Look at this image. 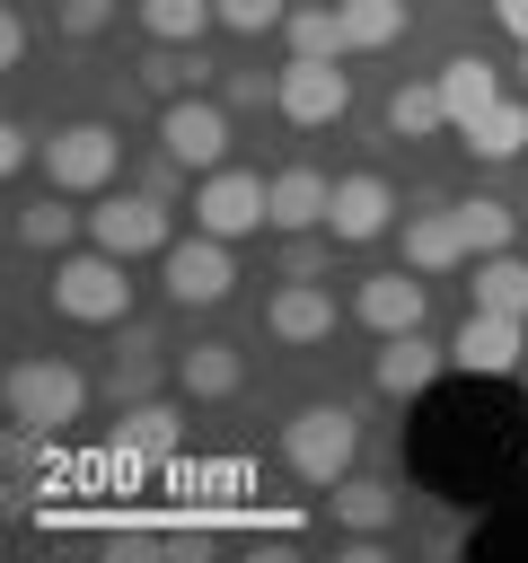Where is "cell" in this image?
Wrapping results in <instances>:
<instances>
[{
  "label": "cell",
  "mask_w": 528,
  "mask_h": 563,
  "mask_svg": "<svg viewBox=\"0 0 528 563\" xmlns=\"http://www.w3.org/2000/svg\"><path fill=\"white\" fill-rule=\"evenodd\" d=\"M396 220H405V194H396L378 167L334 176V211H326V229H334L343 246H378V238H396Z\"/></svg>",
  "instance_id": "cell-15"
},
{
  "label": "cell",
  "mask_w": 528,
  "mask_h": 563,
  "mask_svg": "<svg viewBox=\"0 0 528 563\" xmlns=\"http://www.w3.org/2000/svg\"><path fill=\"white\" fill-rule=\"evenodd\" d=\"M158 378H176V369H158V334L132 325V334L114 343V361H106V396H114V405H141Z\"/></svg>",
  "instance_id": "cell-25"
},
{
  "label": "cell",
  "mask_w": 528,
  "mask_h": 563,
  "mask_svg": "<svg viewBox=\"0 0 528 563\" xmlns=\"http://www.w3.org/2000/svg\"><path fill=\"white\" fill-rule=\"evenodd\" d=\"M194 229H211V238H264L273 229V176L264 167H211V176H194Z\"/></svg>",
  "instance_id": "cell-9"
},
{
  "label": "cell",
  "mask_w": 528,
  "mask_h": 563,
  "mask_svg": "<svg viewBox=\"0 0 528 563\" xmlns=\"http://www.w3.org/2000/svg\"><path fill=\"white\" fill-rule=\"evenodd\" d=\"M282 18H290V0H220V26L229 35H255V44L282 35Z\"/></svg>",
  "instance_id": "cell-32"
},
{
  "label": "cell",
  "mask_w": 528,
  "mask_h": 563,
  "mask_svg": "<svg viewBox=\"0 0 528 563\" xmlns=\"http://www.w3.org/2000/svg\"><path fill=\"white\" fill-rule=\"evenodd\" d=\"M334 246H343L334 229H290V238L273 246V282H317V273L334 264Z\"/></svg>",
  "instance_id": "cell-30"
},
{
  "label": "cell",
  "mask_w": 528,
  "mask_h": 563,
  "mask_svg": "<svg viewBox=\"0 0 528 563\" xmlns=\"http://www.w3.org/2000/svg\"><path fill=\"white\" fill-rule=\"evenodd\" d=\"M334 9H343V53H396L414 26L405 0H334Z\"/></svg>",
  "instance_id": "cell-24"
},
{
  "label": "cell",
  "mask_w": 528,
  "mask_h": 563,
  "mask_svg": "<svg viewBox=\"0 0 528 563\" xmlns=\"http://www.w3.org/2000/svg\"><path fill=\"white\" fill-rule=\"evenodd\" d=\"M343 317H352V299H334L326 282H273L264 308H255L264 343H282V352H317V343H334Z\"/></svg>",
  "instance_id": "cell-11"
},
{
  "label": "cell",
  "mask_w": 528,
  "mask_h": 563,
  "mask_svg": "<svg viewBox=\"0 0 528 563\" xmlns=\"http://www.w3.org/2000/svg\"><path fill=\"white\" fill-rule=\"evenodd\" d=\"M35 158H44V132H35L26 114H9V123H0V167L26 185V176H35Z\"/></svg>",
  "instance_id": "cell-33"
},
{
  "label": "cell",
  "mask_w": 528,
  "mask_h": 563,
  "mask_svg": "<svg viewBox=\"0 0 528 563\" xmlns=\"http://www.w3.org/2000/svg\"><path fill=\"white\" fill-rule=\"evenodd\" d=\"M440 369H449V343H431L422 325H414V334H378V352H370V387H378L387 405H414Z\"/></svg>",
  "instance_id": "cell-17"
},
{
  "label": "cell",
  "mask_w": 528,
  "mask_h": 563,
  "mask_svg": "<svg viewBox=\"0 0 528 563\" xmlns=\"http://www.w3.org/2000/svg\"><path fill=\"white\" fill-rule=\"evenodd\" d=\"M458 141H466V158H484V167H510V158L528 150V97H502V106H484V114H475Z\"/></svg>",
  "instance_id": "cell-23"
},
{
  "label": "cell",
  "mask_w": 528,
  "mask_h": 563,
  "mask_svg": "<svg viewBox=\"0 0 528 563\" xmlns=\"http://www.w3.org/2000/svg\"><path fill=\"white\" fill-rule=\"evenodd\" d=\"M317 528H326L334 545H378V537L405 528V484L352 466V475H334V484L317 493Z\"/></svg>",
  "instance_id": "cell-8"
},
{
  "label": "cell",
  "mask_w": 528,
  "mask_h": 563,
  "mask_svg": "<svg viewBox=\"0 0 528 563\" xmlns=\"http://www.w3.org/2000/svg\"><path fill=\"white\" fill-rule=\"evenodd\" d=\"M35 176H44V185H62V194H79V202H97V194H114V185H123V132H114L106 114H70V123H53V132H44Z\"/></svg>",
  "instance_id": "cell-4"
},
{
  "label": "cell",
  "mask_w": 528,
  "mask_h": 563,
  "mask_svg": "<svg viewBox=\"0 0 528 563\" xmlns=\"http://www.w3.org/2000/svg\"><path fill=\"white\" fill-rule=\"evenodd\" d=\"M88 246H106V255H123V264L167 255V246H176V202H158V194H141V185H114V194L88 202Z\"/></svg>",
  "instance_id": "cell-7"
},
{
  "label": "cell",
  "mask_w": 528,
  "mask_h": 563,
  "mask_svg": "<svg viewBox=\"0 0 528 563\" xmlns=\"http://www.w3.org/2000/svg\"><path fill=\"white\" fill-rule=\"evenodd\" d=\"M282 53H290V62H343V9H334V0H290Z\"/></svg>",
  "instance_id": "cell-22"
},
{
  "label": "cell",
  "mask_w": 528,
  "mask_h": 563,
  "mask_svg": "<svg viewBox=\"0 0 528 563\" xmlns=\"http://www.w3.org/2000/svg\"><path fill=\"white\" fill-rule=\"evenodd\" d=\"M282 466H290L308 493H326L334 475H352V466H361V405H343V396L290 405V413H282Z\"/></svg>",
  "instance_id": "cell-2"
},
{
  "label": "cell",
  "mask_w": 528,
  "mask_h": 563,
  "mask_svg": "<svg viewBox=\"0 0 528 563\" xmlns=\"http://www.w3.org/2000/svg\"><path fill=\"white\" fill-rule=\"evenodd\" d=\"M167 369H176L167 387H176L185 405H229V396L246 387V352H238L229 334H194V343H185Z\"/></svg>",
  "instance_id": "cell-16"
},
{
  "label": "cell",
  "mask_w": 528,
  "mask_h": 563,
  "mask_svg": "<svg viewBox=\"0 0 528 563\" xmlns=\"http://www.w3.org/2000/svg\"><path fill=\"white\" fill-rule=\"evenodd\" d=\"M378 114H387V132H396V141H431V132H449V97H440V70H414V79H396Z\"/></svg>",
  "instance_id": "cell-21"
},
{
  "label": "cell",
  "mask_w": 528,
  "mask_h": 563,
  "mask_svg": "<svg viewBox=\"0 0 528 563\" xmlns=\"http://www.w3.org/2000/svg\"><path fill=\"white\" fill-rule=\"evenodd\" d=\"M114 440H123V449H141V457H167V449L185 440V413H176L167 396H141V405H114Z\"/></svg>",
  "instance_id": "cell-26"
},
{
  "label": "cell",
  "mask_w": 528,
  "mask_h": 563,
  "mask_svg": "<svg viewBox=\"0 0 528 563\" xmlns=\"http://www.w3.org/2000/svg\"><path fill=\"white\" fill-rule=\"evenodd\" d=\"M150 132H158V150H167L185 176H211V167H229V150H238V114H229L211 88H185V97H167Z\"/></svg>",
  "instance_id": "cell-6"
},
{
  "label": "cell",
  "mask_w": 528,
  "mask_h": 563,
  "mask_svg": "<svg viewBox=\"0 0 528 563\" xmlns=\"http://www.w3.org/2000/svg\"><path fill=\"white\" fill-rule=\"evenodd\" d=\"M9 246L35 255V264L88 246V211H79V194H62V185H44V176L18 185V194H9Z\"/></svg>",
  "instance_id": "cell-10"
},
{
  "label": "cell",
  "mask_w": 528,
  "mask_h": 563,
  "mask_svg": "<svg viewBox=\"0 0 528 563\" xmlns=\"http://www.w3.org/2000/svg\"><path fill=\"white\" fill-rule=\"evenodd\" d=\"M458 211V229H466V255H502L510 238H519V211L502 202V194H466V202H449Z\"/></svg>",
  "instance_id": "cell-29"
},
{
  "label": "cell",
  "mask_w": 528,
  "mask_h": 563,
  "mask_svg": "<svg viewBox=\"0 0 528 563\" xmlns=\"http://www.w3.org/2000/svg\"><path fill=\"white\" fill-rule=\"evenodd\" d=\"M466 308H502V317H528V255H475V282H466Z\"/></svg>",
  "instance_id": "cell-27"
},
{
  "label": "cell",
  "mask_w": 528,
  "mask_h": 563,
  "mask_svg": "<svg viewBox=\"0 0 528 563\" xmlns=\"http://www.w3.org/2000/svg\"><path fill=\"white\" fill-rule=\"evenodd\" d=\"M326 211H334V176L326 167H273V238H290V229H326Z\"/></svg>",
  "instance_id": "cell-19"
},
{
  "label": "cell",
  "mask_w": 528,
  "mask_h": 563,
  "mask_svg": "<svg viewBox=\"0 0 528 563\" xmlns=\"http://www.w3.org/2000/svg\"><path fill=\"white\" fill-rule=\"evenodd\" d=\"M449 369H475V378H519V369H528V317L466 308V317H458V334H449Z\"/></svg>",
  "instance_id": "cell-14"
},
{
  "label": "cell",
  "mask_w": 528,
  "mask_h": 563,
  "mask_svg": "<svg viewBox=\"0 0 528 563\" xmlns=\"http://www.w3.org/2000/svg\"><path fill=\"white\" fill-rule=\"evenodd\" d=\"M220 106H229V114H264V106H273V79H264V70H220Z\"/></svg>",
  "instance_id": "cell-34"
},
{
  "label": "cell",
  "mask_w": 528,
  "mask_h": 563,
  "mask_svg": "<svg viewBox=\"0 0 528 563\" xmlns=\"http://www.w3.org/2000/svg\"><path fill=\"white\" fill-rule=\"evenodd\" d=\"M132 18L150 44H202L220 26V0H132Z\"/></svg>",
  "instance_id": "cell-28"
},
{
  "label": "cell",
  "mask_w": 528,
  "mask_h": 563,
  "mask_svg": "<svg viewBox=\"0 0 528 563\" xmlns=\"http://www.w3.org/2000/svg\"><path fill=\"white\" fill-rule=\"evenodd\" d=\"M396 255H405L414 273H431V282L475 264V255H466V229H458V211H449V202H431V211H405V220H396Z\"/></svg>",
  "instance_id": "cell-18"
},
{
  "label": "cell",
  "mask_w": 528,
  "mask_h": 563,
  "mask_svg": "<svg viewBox=\"0 0 528 563\" xmlns=\"http://www.w3.org/2000/svg\"><path fill=\"white\" fill-rule=\"evenodd\" d=\"M440 97H449V132H466L484 106H502V62L493 53H449L440 62Z\"/></svg>",
  "instance_id": "cell-20"
},
{
  "label": "cell",
  "mask_w": 528,
  "mask_h": 563,
  "mask_svg": "<svg viewBox=\"0 0 528 563\" xmlns=\"http://www.w3.org/2000/svg\"><path fill=\"white\" fill-rule=\"evenodd\" d=\"M141 194H158V202H176V194H185V167H176V158L158 150V158L141 167Z\"/></svg>",
  "instance_id": "cell-36"
},
{
  "label": "cell",
  "mask_w": 528,
  "mask_h": 563,
  "mask_svg": "<svg viewBox=\"0 0 528 563\" xmlns=\"http://www.w3.org/2000/svg\"><path fill=\"white\" fill-rule=\"evenodd\" d=\"M273 114L290 132H326L352 114V70L343 62H282L273 70Z\"/></svg>",
  "instance_id": "cell-12"
},
{
  "label": "cell",
  "mask_w": 528,
  "mask_h": 563,
  "mask_svg": "<svg viewBox=\"0 0 528 563\" xmlns=\"http://www.w3.org/2000/svg\"><path fill=\"white\" fill-rule=\"evenodd\" d=\"M44 299L62 325H123L132 317V264L106 246H70L44 264Z\"/></svg>",
  "instance_id": "cell-3"
},
{
  "label": "cell",
  "mask_w": 528,
  "mask_h": 563,
  "mask_svg": "<svg viewBox=\"0 0 528 563\" xmlns=\"http://www.w3.org/2000/svg\"><path fill=\"white\" fill-rule=\"evenodd\" d=\"M97 378L70 352H18L9 361V431L18 440H62L70 422H88Z\"/></svg>",
  "instance_id": "cell-1"
},
{
  "label": "cell",
  "mask_w": 528,
  "mask_h": 563,
  "mask_svg": "<svg viewBox=\"0 0 528 563\" xmlns=\"http://www.w3.org/2000/svg\"><path fill=\"white\" fill-rule=\"evenodd\" d=\"M519 88H528V44H519Z\"/></svg>",
  "instance_id": "cell-38"
},
{
  "label": "cell",
  "mask_w": 528,
  "mask_h": 563,
  "mask_svg": "<svg viewBox=\"0 0 528 563\" xmlns=\"http://www.w3.org/2000/svg\"><path fill=\"white\" fill-rule=\"evenodd\" d=\"M352 325H370V334H414V325H431V273H414V264L361 273V282H352Z\"/></svg>",
  "instance_id": "cell-13"
},
{
  "label": "cell",
  "mask_w": 528,
  "mask_h": 563,
  "mask_svg": "<svg viewBox=\"0 0 528 563\" xmlns=\"http://www.w3.org/2000/svg\"><path fill=\"white\" fill-rule=\"evenodd\" d=\"M493 18H502V26L519 35V44H528V0H493Z\"/></svg>",
  "instance_id": "cell-37"
},
{
  "label": "cell",
  "mask_w": 528,
  "mask_h": 563,
  "mask_svg": "<svg viewBox=\"0 0 528 563\" xmlns=\"http://www.w3.org/2000/svg\"><path fill=\"white\" fill-rule=\"evenodd\" d=\"M229 290H238V246L229 238L194 229V238H176L158 255V299L176 317H211V308H229Z\"/></svg>",
  "instance_id": "cell-5"
},
{
  "label": "cell",
  "mask_w": 528,
  "mask_h": 563,
  "mask_svg": "<svg viewBox=\"0 0 528 563\" xmlns=\"http://www.w3.org/2000/svg\"><path fill=\"white\" fill-rule=\"evenodd\" d=\"M114 9H123V0H53V35H62V44H97V35L114 26Z\"/></svg>",
  "instance_id": "cell-31"
},
{
  "label": "cell",
  "mask_w": 528,
  "mask_h": 563,
  "mask_svg": "<svg viewBox=\"0 0 528 563\" xmlns=\"http://www.w3.org/2000/svg\"><path fill=\"white\" fill-rule=\"evenodd\" d=\"M26 53H35V18H26V0H9V9H0V62L26 70Z\"/></svg>",
  "instance_id": "cell-35"
}]
</instances>
